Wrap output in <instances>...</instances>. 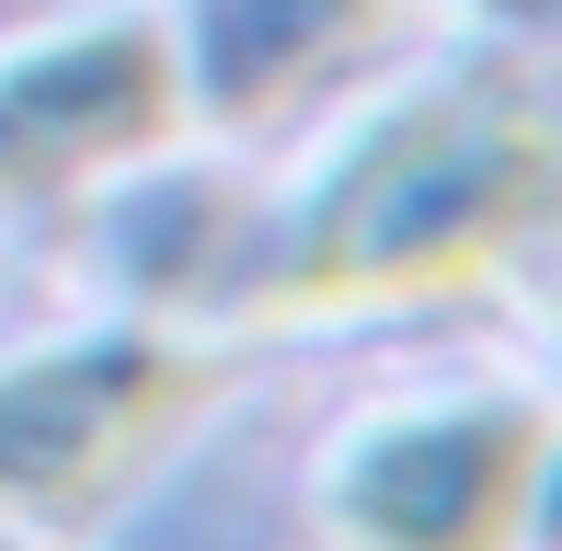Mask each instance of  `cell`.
<instances>
[{"mask_svg":"<svg viewBox=\"0 0 562 551\" xmlns=\"http://www.w3.org/2000/svg\"><path fill=\"white\" fill-rule=\"evenodd\" d=\"M551 207H562L551 81L540 58H482L414 104H391L368 149H345V172L311 195L276 276L241 299V334L482 288L494 265H517L551 230Z\"/></svg>","mask_w":562,"mask_h":551,"instance_id":"1","label":"cell"},{"mask_svg":"<svg viewBox=\"0 0 562 551\" xmlns=\"http://www.w3.org/2000/svg\"><path fill=\"white\" fill-rule=\"evenodd\" d=\"M229 391V357H195L172 334L58 345V357L0 380V517H69L115 506L195 414Z\"/></svg>","mask_w":562,"mask_h":551,"instance_id":"2","label":"cell"},{"mask_svg":"<svg viewBox=\"0 0 562 551\" xmlns=\"http://www.w3.org/2000/svg\"><path fill=\"white\" fill-rule=\"evenodd\" d=\"M184 127H195L184 46L149 12L35 35L23 58H0V218L46 207V195H81L126 161H161Z\"/></svg>","mask_w":562,"mask_h":551,"instance_id":"3","label":"cell"},{"mask_svg":"<svg viewBox=\"0 0 562 551\" xmlns=\"http://www.w3.org/2000/svg\"><path fill=\"white\" fill-rule=\"evenodd\" d=\"M551 471V414L505 403L391 414L334 460V517L356 551H528V506Z\"/></svg>","mask_w":562,"mask_h":551,"instance_id":"4","label":"cell"},{"mask_svg":"<svg viewBox=\"0 0 562 551\" xmlns=\"http://www.w3.org/2000/svg\"><path fill=\"white\" fill-rule=\"evenodd\" d=\"M391 35H402V0H207L184 104L229 138H265L299 104H322L345 69H368Z\"/></svg>","mask_w":562,"mask_h":551,"instance_id":"5","label":"cell"},{"mask_svg":"<svg viewBox=\"0 0 562 551\" xmlns=\"http://www.w3.org/2000/svg\"><path fill=\"white\" fill-rule=\"evenodd\" d=\"M0 551H46V540H23V529H0Z\"/></svg>","mask_w":562,"mask_h":551,"instance_id":"6","label":"cell"}]
</instances>
